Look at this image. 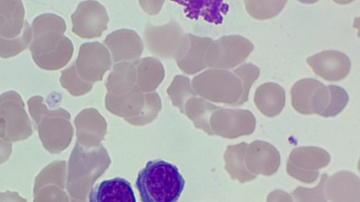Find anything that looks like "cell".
Returning a JSON list of instances; mask_svg holds the SVG:
<instances>
[{"mask_svg": "<svg viewBox=\"0 0 360 202\" xmlns=\"http://www.w3.org/2000/svg\"><path fill=\"white\" fill-rule=\"evenodd\" d=\"M65 28L64 20L53 13H43L32 20L29 48L32 60L41 69H60L71 58L73 47L63 35Z\"/></svg>", "mask_w": 360, "mask_h": 202, "instance_id": "obj_1", "label": "cell"}, {"mask_svg": "<svg viewBox=\"0 0 360 202\" xmlns=\"http://www.w3.org/2000/svg\"><path fill=\"white\" fill-rule=\"evenodd\" d=\"M184 185L178 168L163 160L147 162L136 181L142 202H176Z\"/></svg>", "mask_w": 360, "mask_h": 202, "instance_id": "obj_2", "label": "cell"}, {"mask_svg": "<svg viewBox=\"0 0 360 202\" xmlns=\"http://www.w3.org/2000/svg\"><path fill=\"white\" fill-rule=\"evenodd\" d=\"M195 90L202 97L217 103L243 105V85L233 71L209 69L193 80Z\"/></svg>", "mask_w": 360, "mask_h": 202, "instance_id": "obj_3", "label": "cell"}, {"mask_svg": "<svg viewBox=\"0 0 360 202\" xmlns=\"http://www.w3.org/2000/svg\"><path fill=\"white\" fill-rule=\"evenodd\" d=\"M254 49L252 43L240 35L224 36L212 41L205 55L206 65L230 69L243 62Z\"/></svg>", "mask_w": 360, "mask_h": 202, "instance_id": "obj_4", "label": "cell"}, {"mask_svg": "<svg viewBox=\"0 0 360 202\" xmlns=\"http://www.w3.org/2000/svg\"><path fill=\"white\" fill-rule=\"evenodd\" d=\"M29 117L20 95L9 90L0 95V135L11 140H20L32 132Z\"/></svg>", "mask_w": 360, "mask_h": 202, "instance_id": "obj_5", "label": "cell"}, {"mask_svg": "<svg viewBox=\"0 0 360 202\" xmlns=\"http://www.w3.org/2000/svg\"><path fill=\"white\" fill-rule=\"evenodd\" d=\"M330 161V154L322 148L312 146L299 147L291 151L286 171L292 177L310 184L317 180L319 170L328 166Z\"/></svg>", "mask_w": 360, "mask_h": 202, "instance_id": "obj_6", "label": "cell"}, {"mask_svg": "<svg viewBox=\"0 0 360 202\" xmlns=\"http://www.w3.org/2000/svg\"><path fill=\"white\" fill-rule=\"evenodd\" d=\"M290 95L293 109L304 115H320L329 100L327 86L311 78L302 79L295 82L291 88Z\"/></svg>", "mask_w": 360, "mask_h": 202, "instance_id": "obj_7", "label": "cell"}, {"mask_svg": "<svg viewBox=\"0 0 360 202\" xmlns=\"http://www.w3.org/2000/svg\"><path fill=\"white\" fill-rule=\"evenodd\" d=\"M215 134L224 138L234 139L252 134L255 129L256 119L248 109L219 107L210 119Z\"/></svg>", "mask_w": 360, "mask_h": 202, "instance_id": "obj_8", "label": "cell"}, {"mask_svg": "<svg viewBox=\"0 0 360 202\" xmlns=\"http://www.w3.org/2000/svg\"><path fill=\"white\" fill-rule=\"evenodd\" d=\"M280 162L279 152L270 143L255 140L247 145L245 165L252 175H272L278 170Z\"/></svg>", "mask_w": 360, "mask_h": 202, "instance_id": "obj_9", "label": "cell"}, {"mask_svg": "<svg viewBox=\"0 0 360 202\" xmlns=\"http://www.w3.org/2000/svg\"><path fill=\"white\" fill-rule=\"evenodd\" d=\"M314 72L327 81H338L349 73V57L338 50H328L316 53L307 59Z\"/></svg>", "mask_w": 360, "mask_h": 202, "instance_id": "obj_10", "label": "cell"}, {"mask_svg": "<svg viewBox=\"0 0 360 202\" xmlns=\"http://www.w3.org/2000/svg\"><path fill=\"white\" fill-rule=\"evenodd\" d=\"M324 188L330 202H360V180L354 173L339 171L328 177Z\"/></svg>", "mask_w": 360, "mask_h": 202, "instance_id": "obj_11", "label": "cell"}, {"mask_svg": "<svg viewBox=\"0 0 360 202\" xmlns=\"http://www.w3.org/2000/svg\"><path fill=\"white\" fill-rule=\"evenodd\" d=\"M89 202H136L131 184L122 177L101 182L89 193Z\"/></svg>", "mask_w": 360, "mask_h": 202, "instance_id": "obj_12", "label": "cell"}, {"mask_svg": "<svg viewBox=\"0 0 360 202\" xmlns=\"http://www.w3.org/2000/svg\"><path fill=\"white\" fill-rule=\"evenodd\" d=\"M254 102L257 109L267 117L278 115L284 108L285 93L283 87L276 83L267 82L257 88Z\"/></svg>", "mask_w": 360, "mask_h": 202, "instance_id": "obj_13", "label": "cell"}, {"mask_svg": "<svg viewBox=\"0 0 360 202\" xmlns=\"http://www.w3.org/2000/svg\"><path fill=\"white\" fill-rule=\"evenodd\" d=\"M25 8L20 0H0V36L13 39L22 33Z\"/></svg>", "mask_w": 360, "mask_h": 202, "instance_id": "obj_14", "label": "cell"}, {"mask_svg": "<svg viewBox=\"0 0 360 202\" xmlns=\"http://www.w3.org/2000/svg\"><path fill=\"white\" fill-rule=\"evenodd\" d=\"M248 144L241 142L229 145L224 154L225 170L233 180L240 183L255 180L257 176L250 173L245 165V154Z\"/></svg>", "mask_w": 360, "mask_h": 202, "instance_id": "obj_15", "label": "cell"}, {"mask_svg": "<svg viewBox=\"0 0 360 202\" xmlns=\"http://www.w3.org/2000/svg\"><path fill=\"white\" fill-rule=\"evenodd\" d=\"M31 40V27L25 21L22 33L18 37L5 39L0 36V57L8 58L15 56L30 46Z\"/></svg>", "mask_w": 360, "mask_h": 202, "instance_id": "obj_16", "label": "cell"}, {"mask_svg": "<svg viewBox=\"0 0 360 202\" xmlns=\"http://www.w3.org/2000/svg\"><path fill=\"white\" fill-rule=\"evenodd\" d=\"M245 7L248 14L257 20L271 19L284 8L286 1H245Z\"/></svg>", "mask_w": 360, "mask_h": 202, "instance_id": "obj_17", "label": "cell"}, {"mask_svg": "<svg viewBox=\"0 0 360 202\" xmlns=\"http://www.w3.org/2000/svg\"><path fill=\"white\" fill-rule=\"evenodd\" d=\"M329 92V100L326 109L320 114L323 117H333L339 114L346 107L349 95L342 88L329 85L327 86Z\"/></svg>", "mask_w": 360, "mask_h": 202, "instance_id": "obj_18", "label": "cell"}, {"mask_svg": "<svg viewBox=\"0 0 360 202\" xmlns=\"http://www.w3.org/2000/svg\"><path fill=\"white\" fill-rule=\"evenodd\" d=\"M328 177L326 173L322 174L318 184L314 188L297 187L292 192L295 202H328L324 191Z\"/></svg>", "mask_w": 360, "mask_h": 202, "instance_id": "obj_19", "label": "cell"}, {"mask_svg": "<svg viewBox=\"0 0 360 202\" xmlns=\"http://www.w3.org/2000/svg\"><path fill=\"white\" fill-rule=\"evenodd\" d=\"M242 80L243 85V94L242 103L248 100L250 90L253 83L259 76V69L253 64L245 63L233 70Z\"/></svg>", "mask_w": 360, "mask_h": 202, "instance_id": "obj_20", "label": "cell"}, {"mask_svg": "<svg viewBox=\"0 0 360 202\" xmlns=\"http://www.w3.org/2000/svg\"><path fill=\"white\" fill-rule=\"evenodd\" d=\"M217 109H219L217 106L202 99H195L193 101V112H195L199 126L210 135H212L213 133L209 127L208 118L210 114Z\"/></svg>", "mask_w": 360, "mask_h": 202, "instance_id": "obj_21", "label": "cell"}, {"mask_svg": "<svg viewBox=\"0 0 360 202\" xmlns=\"http://www.w3.org/2000/svg\"><path fill=\"white\" fill-rule=\"evenodd\" d=\"M266 202H294L290 194L281 190L276 189L269 193L267 196Z\"/></svg>", "mask_w": 360, "mask_h": 202, "instance_id": "obj_22", "label": "cell"}, {"mask_svg": "<svg viewBox=\"0 0 360 202\" xmlns=\"http://www.w3.org/2000/svg\"><path fill=\"white\" fill-rule=\"evenodd\" d=\"M11 150V146L0 140V158L6 156Z\"/></svg>", "mask_w": 360, "mask_h": 202, "instance_id": "obj_23", "label": "cell"}]
</instances>
